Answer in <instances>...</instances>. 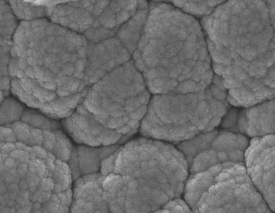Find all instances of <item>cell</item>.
Here are the masks:
<instances>
[{
  "mask_svg": "<svg viewBox=\"0 0 275 213\" xmlns=\"http://www.w3.org/2000/svg\"><path fill=\"white\" fill-rule=\"evenodd\" d=\"M103 196L112 213H152L182 194L188 162L172 145L147 138L128 142L101 164Z\"/></svg>",
  "mask_w": 275,
  "mask_h": 213,
  "instance_id": "obj_1",
  "label": "cell"
},
{
  "mask_svg": "<svg viewBox=\"0 0 275 213\" xmlns=\"http://www.w3.org/2000/svg\"><path fill=\"white\" fill-rule=\"evenodd\" d=\"M185 193L193 213H272L242 163L220 164L193 174Z\"/></svg>",
  "mask_w": 275,
  "mask_h": 213,
  "instance_id": "obj_2",
  "label": "cell"
},
{
  "mask_svg": "<svg viewBox=\"0 0 275 213\" xmlns=\"http://www.w3.org/2000/svg\"><path fill=\"white\" fill-rule=\"evenodd\" d=\"M224 103L209 99L167 100L152 103L140 126L146 138L174 143L213 130L225 113Z\"/></svg>",
  "mask_w": 275,
  "mask_h": 213,
  "instance_id": "obj_3",
  "label": "cell"
},
{
  "mask_svg": "<svg viewBox=\"0 0 275 213\" xmlns=\"http://www.w3.org/2000/svg\"><path fill=\"white\" fill-rule=\"evenodd\" d=\"M247 173L270 209L275 208V138H255L249 143L244 159Z\"/></svg>",
  "mask_w": 275,
  "mask_h": 213,
  "instance_id": "obj_4",
  "label": "cell"
},
{
  "mask_svg": "<svg viewBox=\"0 0 275 213\" xmlns=\"http://www.w3.org/2000/svg\"><path fill=\"white\" fill-rule=\"evenodd\" d=\"M249 145L244 135L232 132H217L206 149L188 164L191 174L220 164L242 163Z\"/></svg>",
  "mask_w": 275,
  "mask_h": 213,
  "instance_id": "obj_5",
  "label": "cell"
},
{
  "mask_svg": "<svg viewBox=\"0 0 275 213\" xmlns=\"http://www.w3.org/2000/svg\"><path fill=\"white\" fill-rule=\"evenodd\" d=\"M103 178L95 173L76 180L69 213H112L103 197Z\"/></svg>",
  "mask_w": 275,
  "mask_h": 213,
  "instance_id": "obj_6",
  "label": "cell"
},
{
  "mask_svg": "<svg viewBox=\"0 0 275 213\" xmlns=\"http://www.w3.org/2000/svg\"><path fill=\"white\" fill-rule=\"evenodd\" d=\"M118 147L117 145L97 148L82 145L73 149L69 161L73 179L75 180L82 176L97 173L102 161Z\"/></svg>",
  "mask_w": 275,
  "mask_h": 213,
  "instance_id": "obj_7",
  "label": "cell"
},
{
  "mask_svg": "<svg viewBox=\"0 0 275 213\" xmlns=\"http://www.w3.org/2000/svg\"><path fill=\"white\" fill-rule=\"evenodd\" d=\"M237 123L241 133L248 136L259 138L272 135L275 130L274 107L268 104L243 111Z\"/></svg>",
  "mask_w": 275,
  "mask_h": 213,
  "instance_id": "obj_8",
  "label": "cell"
},
{
  "mask_svg": "<svg viewBox=\"0 0 275 213\" xmlns=\"http://www.w3.org/2000/svg\"><path fill=\"white\" fill-rule=\"evenodd\" d=\"M217 132L216 130H212L201 134L190 140L180 143L178 149L184 156L188 164L195 156L206 149L217 134Z\"/></svg>",
  "mask_w": 275,
  "mask_h": 213,
  "instance_id": "obj_9",
  "label": "cell"
},
{
  "mask_svg": "<svg viewBox=\"0 0 275 213\" xmlns=\"http://www.w3.org/2000/svg\"><path fill=\"white\" fill-rule=\"evenodd\" d=\"M152 213H193L185 201L180 198L172 200Z\"/></svg>",
  "mask_w": 275,
  "mask_h": 213,
  "instance_id": "obj_10",
  "label": "cell"
}]
</instances>
